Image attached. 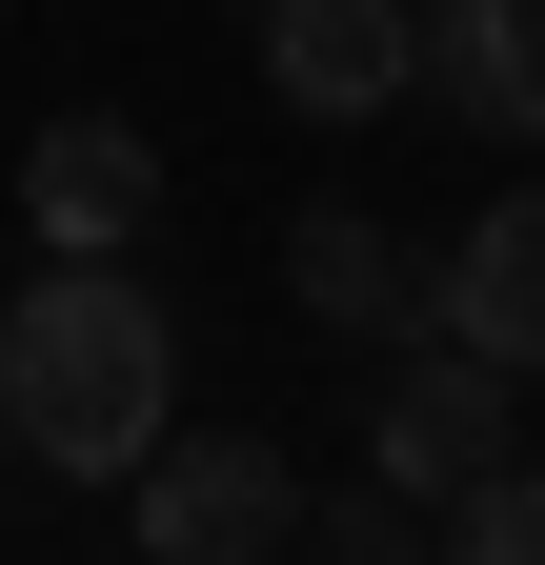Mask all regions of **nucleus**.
Returning <instances> with one entry per match:
<instances>
[{
	"instance_id": "obj_7",
	"label": "nucleus",
	"mask_w": 545,
	"mask_h": 565,
	"mask_svg": "<svg viewBox=\"0 0 545 565\" xmlns=\"http://www.w3.org/2000/svg\"><path fill=\"white\" fill-rule=\"evenodd\" d=\"M425 323H445V343H485L505 384L545 364V182H505L485 223H464V243L425 263Z\"/></svg>"
},
{
	"instance_id": "obj_3",
	"label": "nucleus",
	"mask_w": 545,
	"mask_h": 565,
	"mask_svg": "<svg viewBox=\"0 0 545 565\" xmlns=\"http://www.w3.org/2000/svg\"><path fill=\"white\" fill-rule=\"evenodd\" d=\"M404 102L464 141H545V0H404Z\"/></svg>"
},
{
	"instance_id": "obj_6",
	"label": "nucleus",
	"mask_w": 545,
	"mask_h": 565,
	"mask_svg": "<svg viewBox=\"0 0 545 565\" xmlns=\"http://www.w3.org/2000/svg\"><path fill=\"white\" fill-rule=\"evenodd\" d=\"M263 21V102L284 121H384L404 102V0H243Z\"/></svg>"
},
{
	"instance_id": "obj_8",
	"label": "nucleus",
	"mask_w": 545,
	"mask_h": 565,
	"mask_svg": "<svg viewBox=\"0 0 545 565\" xmlns=\"http://www.w3.org/2000/svg\"><path fill=\"white\" fill-rule=\"evenodd\" d=\"M284 282H303V323H344V343H404V323H425V263H404L384 202H303V223H284Z\"/></svg>"
},
{
	"instance_id": "obj_9",
	"label": "nucleus",
	"mask_w": 545,
	"mask_h": 565,
	"mask_svg": "<svg viewBox=\"0 0 545 565\" xmlns=\"http://www.w3.org/2000/svg\"><path fill=\"white\" fill-rule=\"evenodd\" d=\"M425 545H464V565H545V465L505 445L485 484H445V505H425Z\"/></svg>"
},
{
	"instance_id": "obj_4",
	"label": "nucleus",
	"mask_w": 545,
	"mask_h": 565,
	"mask_svg": "<svg viewBox=\"0 0 545 565\" xmlns=\"http://www.w3.org/2000/svg\"><path fill=\"white\" fill-rule=\"evenodd\" d=\"M21 223H41V263H121V243L162 223V141L101 121V102H61V121L21 141Z\"/></svg>"
},
{
	"instance_id": "obj_1",
	"label": "nucleus",
	"mask_w": 545,
	"mask_h": 565,
	"mask_svg": "<svg viewBox=\"0 0 545 565\" xmlns=\"http://www.w3.org/2000/svg\"><path fill=\"white\" fill-rule=\"evenodd\" d=\"M162 424H182V343H162V303L121 263H41L21 303H0V445L21 465L121 484Z\"/></svg>"
},
{
	"instance_id": "obj_2",
	"label": "nucleus",
	"mask_w": 545,
	"mask_h": 565,
	"mask_svg": "<svg viewBox=\"0 0 545 565\" xmlns=\"http://www.w3.org/2000/svg\"><path fill=\"white\" fill-rule=\"evenodd\" d=\"M121 525L162 565H263V545H303V484H284L263 424H162V445L121 465Z\"/></svg>"
},
{
	"instance_id": "obj_5",
	"label": "nucleus",
	"mask_w": 545,
	"mask_h": 565,
	"mask_svg": "<svg viewBox=\"0 0 545 565\" xmlns=\"http://www.w3.org/2000/svg\"><path fill=\"white\" fill-rule=\"evenodd\" d=\"M364 465L404 484V505H445V484H485V465H505V364L425 323V364H404V384L364 404Z\"/></svg>"
}]
</instances>
